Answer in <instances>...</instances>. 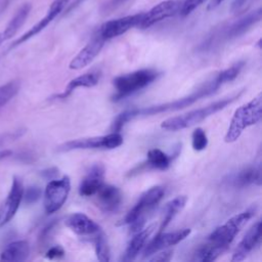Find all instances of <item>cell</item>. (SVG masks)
Wrapping results in <instances>:
<instances>
[{"label": "cell", "mask_w": 262, "mask_h": 262, "mask_svg": "<svg viewBox=\"0 0 262 262\" xmlns=\"http://www.w3.org/2000/svg\"><path fill=\"white\" fill-rule=\"evenodd\" d=\"M57 169L56 168H50V169H47L45 171H43V175L46 177V178H50L52 179L53 177H55L57 175Z\"/></svg>", "instance_id": "obj_37"}, {"label": "cell", "mask_w": 262, "mask_h": 262, "mask_svg": "<svg viewBox=\"0 0 262 262\" xmlns=\"http://www.w3.org/2000/svg\"><path fill=\"white\" fill-rule=\"evenodd\" d=\"M6 1H7V2H8V1H9V0H6Z\"/></svg>", "instance_id": "obj_43"}, {"label": "cell", "mask_w": 262, "mask_h": 262, "mask_svg": "<svg viewBox=\"0 0 262 262\" xmlns=\"http://www.w3.org/2000/svg\"><path fill=\"white\" fill-rule=\"evenodd\" d=\"M191 145L194 150H203L208 145V138L206 132L202 128H196L191 134Z\"/></svg>", "instance_id": "obj_29"}, {"label": "cell", "mask_w": 262, "mask_h": 262, "mask_svg": "<svg viewBox=\"0 0 262 262\" xmlns=\"http://www.w3.org/2000/svg\"><path fill=\"white\" fill-rule=\"evenodd\" d=\"M147 165L154 169L166 170L170 165V158L159 148H151L147 151Z\"/></svg>", "instance_id": "obj_26"}, {"label": "cell", "mask_w": 262, "mask_h": 262, "mask_svg": "<svg viewBox=\"0 0 262 262\" xmlns=\"http://www.w3.org/2000/svg\"><path fill=\"white\" fill-rule=\"evenodd\" d=\"M97 196V206L106 213L116 212L122 204V193L114 185L103 184L95 193Z\"/></svg>", "instance_id": "obj_16"}, {"label": "cell", "mask_w": 262, "mask_h": 262, "mask_svg": "<svg viewBox=\"0 0 262 262\" xmlns=\"http://www.w3.org/2000/svg\"><path fill=\"white\" fill-rule=\"evenodd\" d=\"M254 213L255 210L249 209L232 216L208 236L207 244L225 252L239 230L253 217Z\"/></svg>", "instance_id": "obj_5"}, {"label": "cell", "mask_w": 262, "mask_h": 262, "mask_svg": "<svg viewBox=\"0 0 262 262\" xmlns=\"http://www.w3.org/2000/svg\"><path fill=\"white\" fill-rule=\"evenodd\" d=\"M225 0H211L207 6L208 10H213L214 8H216L217 6H219L222 2H224Z\"/></svg>", "instance_id": "obj_38"}, {"label": "cell", "mask_w": 262, "mask_h": 262, "mask_svg": "<svg viewBox=\"0 0 262 262\" xmlns=\"http://www.w3.org/2000/svg\"><path fill=\"white\" fill-rule=\"evenodd\" d=\"M159 73L151 69L138 70L132 73L118 76L114 80V86L116 88L114 100L123 99L124 97L129 96L148 86L157 79Z\"/></svg>", "instance_id": "obj_6"}, {"label": "cell", "mask_w": 262, "mask_h": 262, "mask_svg": "<svg viewBox=\"0 0 262 262\" xmlns=\"http://www.w3.org/2000/svg\"><path fill=\"white\" fill-rule=\"evenodd\" d=\"M261 239V221H257L245 234L243 239L237 245L233 252L231 261L238 262L243 261L248 254L260 243Z\"/></svg>", "instance_id": "obj_15"}, {"label": "cell", "mask_w": 262, "mask_h": 262, "mask_svg": "<svg viewBox=\"0 0 262 262\" xmlns=\"http://www.w3.org/2000/svg\"><path fill=\"white\" fill-rule=\"evenodd\" d=\"M12 154H13V152H12V150H10V149H1V150H0V161L6 159V158H8V157H10Z\"/></svg>", "instance_id": "obj_39"}, {"label": "cell", "mask_w": 262, "mask_h": 262, "mask_svg": "<svg viewBox=\"0 0 262 262\" xmlns=\"http://www.w3.org/2000/svg\"><path fill=\"white\" fill-rule=\"evenodd\" d=\"M190 233L189 228H182L171 232H159L146 246L143 252L144 258H148L155 253L162 251L170 246L177 245Z\"/></svg>", "instance_id": "obj_12"}, {"label": "cell", "mask_w": 262, "mask_h": 262, "mask_svg": "<svg viewBox=\"0 0 262 262\" xmlns=\"http://www.w3.org/2000/svg\"><path fill=\"white\" fill-rule=\"evenodd\" d=\"M232 183L234 186L244 187L251 184L260 185L261 184V167L251 166L241 170L234 177L232 178Z\"/></svg>", "instance_id": "obj_24"}, {"label": "cell", "mask_w": 262, "mask_h": 262, "mask_svg": "<svg viewBox=\"0 0 262 262\" xmlns=\"http://www.w3.org/2000/svg\"><path fill=\"white\" fill-rule=\"evenodd\" d=\"M262 117V94L259 93L248 103L236 108L225 134V142H233L242 135L243 131L260 122Z\"/></svg>", "instance_id": "obj_3"}, {"label": "cell", "mask_w": 262, "mask_h": 262, "mask_svg": "<svg viewBox=\"0 0 262 262\" xmlns=\"http://www.w3.org/2000/svg\"><path fill=\"white\" fill-rule=\"evenodd\" d=\"M261 17H262L261 8H258V9L248 13L244 17L239 18L235 23L228 26L223 31V33H222L223 37L222 38H224L225 40H231V39L238 38L239 36L244 35L251 27H253L255 24L260 21Z\"/></svg>", "instance_id": "obj_18"}, {"label": "cell", "mask_w": 262, "mask_h": 262, "mask_svg": "<svg viewBox=\"0 0 262 262\" xmlns=\"http://www.w3.org/2000/svg\"><path fill=\"white\" fill-rule=\"evenodd\" d=\"M69 1H70V0H54V1L51 3V5H50V7H49V9H48V11H47V13H46V15H45L43 18H41L37 24H35V25H34L29 31H27L24 35H21L18 39H16V40L11 44L10 48H13V47H16V46L23 44L24 42L28 41V40L31 39L32 37H34V36H36L37 34H39L41 31H43V30H44V29H45V28L63 10V8L68 5Z\"/></svg>", "instance_id": "obj_13"}, {"label": "cell", "mask_w": 262, "mask_h": 262, "mask_svg": "<svg viewBox=\"0 0 262 262\" xmlns=\"http://www.w3.org/2000/svg\"><path fill=\"white\" fill-rule=\"evenodd\" d=\"M105 40L97 33L89 43H87L79 53L72 59L70 62V69L72 70H80L86 66H88L100 52L101 48L104 45Z\"/></svg>", "instance_id": "obj_14"}, {"label": "cell", "mask_w": 262, "mask_h": 262, "mask_svg": "<svg viewBox=\"0 0 262 262\" xmlns=\"http://www.w3.org/2000/svg\"><path fill=\"white\" fill-rule=\"evenodd\" d=\"M40 195H41V190L39 187H36V186H31L27 189L26 192L24 191L25 201L29 204L36 202L40 198Z\"/></svg>", "instance_id": "obj_32"}, {"label": "cell", "mask_w": 262, "mask_h": 262, "mask_svg": "<svg viewBox=\"0 0 262 262\" xmlns=\"http://www.w3.org/2000/svg\"><path fill=\"white\" fill-rule=\"evenodd\" d=\"M94 248L95 254L99 261L107 262L110 261V247L106 241V237L101 230L95 234L94 238Z\"/></svg>", "instance_id": "obj_27"}, {"label": "cell", "mask_w": 262, "mask_h": 262, "mask_svg": "<svg viewBox=\"0 0 262 262\" xmlns=\"http://www.w3.org/2000/svg\"><path fill=\"white\" fill-rule=\"evenodd\" d=\"M154 257L148 258L150 261H169L172 256V251H164L161 253H155Z\"/></svg>", "instance_id": "obj_34"}, {"label": "cell", "mask_w": 262, "mask_h": 262, "mask_svg": "<svg viewBox=\"0 0 262 262\" xmlns=\"http://www.w3.org/2000/svg\"><path fill=\"white\" fill-rule=\"evenodd\" d=\"M31 8H32V6L30 3H25L23 6H20L18 8V10L13 15V17L7 24L4 31L1 32V34L4 38V41L12 38L17 33V31L23 27V25L25 24L26 19L28 18L29 14H30Z\"/></svg>", "instance_id": "obj_23"}, {"label": "cell", "mask_w": 262, "mask_h": 262, "mask_svg": "<svg viewBox=\"0 0 262 262\" xmlns=\"http://www.w3.org/2000/svg\"><path fill=\"white\" fill-rule=\"evenodd\" d=\"M205 1L206 0H184L181 3V8H180L179 14L182 16L188 15L195 8H198L200 5H202Z\"/></svg>", "instance_id": "obj_31"}, {"label": "cell", "mask_w": 262, "mask_h": 262, "mask_svg": "<svg viewBox=\"0 0 262 262\" xmlns=\"http://www.w3.org/2000/svg\"><path fill=\"white\" fill-rule=\"evenodd\" d=\"M123 143V136L120 132H112L106 135L80 138L67 141L57 147L58 151H69L74 149H89V148H106L113 149Z\"/></svg>", "instance_id": "obj_7"}, {"label": "cell", "mask_w": 262, "mask_h": 262, "mask_svg": "<svg viewBox=\"0 0 262 262\" xmlns=\"http://www.w3.org/2000/svg\"><path fill=\"white\" fill-rule=\"evenodd\" d=\"M164 192L162 186H154L144 191L125 216L124 223L129 224L133 232L142 229L146 215L160 203Z\"/></svg>", "instance_id": "obj_4"}, {"label": "cell", "mask_w": 262, "mask_h": 262, "mask_svg": "<svg viewBox=\"0 0 262 262\" xmlns=\"http://www.w3.org/2000/svg\"><path fill=\"white\" fill-rule=\"evenodd\" d=\"M24 191L23 180L17 176H13L9 192L0 207V227L6 225L15 216L24 199Z\"/></svg>", "instance_id": "obj_9"}, {"label": "cell", "mask_w": 262, "mask_h": 262, "mask_svg": "<svg viewBox=\"0 0 262 262\" xmlns=\"http://www.w3.org/2000/svg\"><path fill=\"white\" fill-rule=\"evenodd\" d=\"M127 0H112V5L113 6H117V5H120L124 2H126Z\"/></svg>", "instance_id": "obj_41"}, {"label": "cell", "mask_w": 262, "mask_h": 262, "mask_svg": "<svg viewBox=\"0 0 262 262\" xmlns=\"http://www.w3.org/2000/svg\"><path fill=\"white\" fill-rule=\"evenodd\" d=\"M63 254H64V251H63V249L60 246H54V247H51L47 251L46 258H48V259H55V258L62 257Z\"/></svg>", "instance_id": "obj_33"}, {"label": "cell", "mask_w": 262, "mask_h": 262, "mask_svg": "<svg viewBox=\"0 0 262 262\" xmlns=\"http://www.w3.org/2000/svg\"><path fill=\"white\" fill-rule=\"evenodd\" d=\"M142 16H143V13H136L133 15H127L124 17L108 20L100 27L97 33L105 41L108 39L116 38L120 35H123L124 33L131 30L132 28H135V27L138 28L142 19Z\"/></svg>", "instance_id": "obj_11"}, {"label": "cell", "mask_w": 262, "mask_h": 262, "mask_svg": "<svg viewBox=\"0 0 262 262\" xmlns=\"http://www.w3.org/2000/svg\"><path fill=\"white\" fill-rule=\"evenodd\" d=\"M181 3L182 2L178 0H166L160 2L159 4L154 6L149 11L143 13L142 19L138 28L147 29L161 20L176 15L180 11Z\"/></svg>", "instance_id": "obj_10"}, {"label": "cell", "mask_w": 262, "mask_h": 262, "mask_svg": "<svg viewBox=\"0 0 262 262\" xmlns=\"http://www.w3.org/2000/svg\"><path fill=\"white\" fill-rule=\"evenodd\" d=\"M71 190V180L69 176L60 179H51L44 191V209L47 214L58 211L68 199Z\"/></svg>", "instance_id": "obj_8"}, {"label": "cell", "mask_w": 262, "mask_h": 262, "mask_svg": "<svg viewBox=\"0 0 262 262\" xmlns=\"http://www.w3.org/2000/svg\"><path fill=\"white\" fill-rule=\"evenodd\" d=\"M152 229H154V225H150L147 228L136 231L134 236L129 242L128 247L125 251L124 258H123L125 261H132L139 255L141 250L144 248Z\"/></svg>", "instance_id": "obj_22"}, {"label": "cell", "mask_w": 262, "mask_h": 262, "mask_svg": "<svg viewBox=\"0 0 262 262\" xmlns=\"http://www.w3.org/2000/svg\"><path fill=\"white\" fill-rule=\"evenodd\" d=\"M99 78H100V74L98 72L85 73V74L71 80L69 82V84L67 85L66 89L63 90V92L56 94L54 96V98H59V99L67 98L79 87H87V88L93 87L98 83Z\"/></svg>", "instance_id": "obj_20"}, {"label": "cell", "mask_w": 262, "mask_h": 262, "mask_svg": "<svg viewBox=\"0 0 262 262\" xmlns=\"http://www.w3.org/2000/svg\"><path fill=\"white\" fill-rule=\"evenodd\" d=\"M66 225L79 235H93L100 231L99 225L83 213H74L66 220Z\"/></svg>", "instance_id": "obj_19"}, {"label": "cell", "mask_w": 262, "mask_h": 262, "mask_svg": "<svg viewBox=\"0 0 262 262\" xmlns=\"http://www.w3.org/2000/svg\"><path fill=\"white\" fill-rule=\"evenodd\" d=\"M242 92H239V93H237L233 96L226 97V98L217 100L215 102H212V103H210V104H208L204 107H200V108L190 111L186 114L176 116V117H173V118H169V119L162 122L161 127L163 129L169 130V131H178V130H181V129L191 127V126H193L198 123H201L202 121H204L208 117L214 115L215 113H217V112L223 110L224 107H226L228 104L233 102L242 94Z\"/></svg>", "instance_id": "obj_2"}, {"label": "cell", "mask_w": 262, "mask_h": 262, "mask_svg": "<svg viewBox=\"0 0 262 262\" xmlns=\"http://www.w3.org/2000/svg\"><path fill=\"white\" fill-rule=\"evenodd\" d=\"M24 132H25V131H23V130H18V131H14V132H12V133L4 134V135H3V139H0V140L2 141V143H3V142L5 143V142L11 141V140H15V139H17L19 136H21ZM2 143H0V145H1Z\"/></svg>", "instance_id": "obj_35"}, {"label": "cell", "mask_w": 262, "mask_h": 262, "mask_svg": "<svg viewBox=\"0 0 262 262\" xmlns=\"http://www.w3.org/2000/svg\"><path fill=\"white\" fill-rule=\"evenodd\" d=\"M244 64H245L244 61H238V62L234 63L233 66H231L230 68L219 72L218 75H219L222 83L225 84L227 82H230V81L234 80L238 76V74L241 73Z\"/></svg>", "instance_id": "obj_30"}, {"label": "cell", "mask_w": 262, "mask_h": 262, "mask_svg": "<svg viewBox=\"0 0 262 262\" xmlns=\"http://www.w3.org/2000/svg\"><path fill=\"white\" fill-rule=\"evenodd\" d=\"M19 90L17 81H10L0 86V108L3 107L10 99H12Z\"/></svg>", "instance_id": "obj_28"}, {"label": "cell", "mask_w": 262, "mask_h": 262, "mask_svg": "<svg viewBox=\"0 0 262 262\" xmlns=\"http://www.w3.org/2000/svg\"><path fill=\"white\" fill-rule=\"evenodd\" d=\"M223 83L219 77V75H215L213 78H211L209 81L204 83L202 86H200L196 90H194L189 95H186L184 97L175 99L170 102H165L162 104L157 105H150L145 106L142 108H132L127 110L120 115L116 117L112 124V131L113 132H120L123 126L130 120H132L135 117L139 116H152L158 115L162 113H168V112H175L179 111L181 108H184L186 106L191 105L195 101L200 100L203 97L209 96L213 93H215L220 86H222Z\"/></svg>", "instance_id": "obj_1"}, {"label": "cell", "mask_w": 262, "mask_h": 262, "mask_svg": "<svg viewBox=\"0 0 262 262\" xmlns=\"http://www.w3.org/2000/svg\"><path fill=\"white\" fill-rule=\"evenodd\" d=\"M85 0H75V2H73L71 5H69V7L67 8V12H70L71 10L75 9L76 7H78L80 4H82V2H84Z\"/></svg>", "instance_id": "obj_40"}, {"label": "cell", "mask_w": 262, "mask_h": 262, "mask_svg": "<svg viewBox=\"0 0 262 262\" xmlns=\"http://www.w3.org/2000/svg\"><path fill=\"white\" fill-rule=\"evenodd\" d=\"M186 202H187V198L185 195H178L174 198L172 201H170L169 203H167L165 208V214L161 222L159 232L163 231L169 225L172 219L184 208Z\"/></svg>", "instance_id": "obj_25"}, {"label": "cell", "mask_w": 262, "mask_h": 262, "mask_svg": "<svg viewBox=\"0 0 262 262\" xmlns=\"http://www.w3.org/2000/svg\"><path fill=\"white\" fill-rule=\"evenodd\" d=\"M104 167L101 164L93 165L79 186V193L83 196L95 194L104 184Z\"/></svg>", "instance_id": "obj_17"}, {"label": "cell", "mask_w": 262, "mask_h": 262, "mask_svg": "<svg viewBox=\"0 0 262 262\" xmlns=\"http://www.w3.org/2000/svg\"><path fill=\"white\" fill-rule=\"evenodd\" d=\"M30 251V245L27 241L12 242L2 251L0 255V261H25L29 258Z\"/></svg>", "instance_id": "obj_21"}, {"label": "cell", "mask_w": 262, "mask_h": 262, "mask_svg": "<svg viewBox=\"0 0 262 262\" xmlns=\"http://www.w3.org/2000/svg\"><path fill=\"white\" fill-rule=\"evenodd\" d=\"M4 42V38H3V36H2V34L0 33V45L2 44Z\"/></svg>", "instance_id": "obj_42"}, {"label": "cell", "mask_w": 262, "mask_h": 262, "mask_svg": "<svg viewBox=\"0 0 262 262\" xmlns=\"http://www.w3.org/2000/svg\"><path fill=\"white\" fill-rule=\"evenodd\" d=\"M248 2V0H234L231 4V11L232 12H237L239 9H242V7Z\"/></svg>", "instance_id": "obj_36"}]
</instances>
